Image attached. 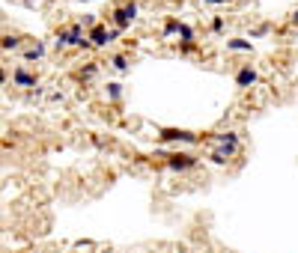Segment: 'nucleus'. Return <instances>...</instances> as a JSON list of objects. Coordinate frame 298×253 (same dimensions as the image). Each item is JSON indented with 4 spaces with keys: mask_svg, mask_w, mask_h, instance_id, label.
I'll return each instance as SVG.
<instances>
[{
    "mask_svg": "<svg viewBox=\"0 0 298 253\" xmlns=\"http://www.w3.org/2000/svg\"><path fill=\"white\" fill-rule=\"evenodd\" d=\"M295 21H298V12H295Z\"/></svg>",
    "mask_w": 298,
    "mask_h": 253,
    "instance_id": "obj_20",
    "label": "nucleus"
},
{
    "mask_svg": "<svg viewBox=\"0 0 298 253\" xmlns=\"http://www.w3.org/2000/svg\"><path fill=\"white\" fill-rule=\"evenodd\" d=\"M81 75H84V78H93V75H96V66H87L84 72H81Z\"/></svg>",
    "mask_w": 298,
    "mask_h": 253,
    "instance_id": "obj_18",
    "label": "nucleus"
},
{
    "mask_svg": "<svg viewBox=\"0 0 298 253\" xmlns=\"http://www.w3.org/2000/svg\"><path fill=\"white\" fill-rule=\"evenodd\" d=\"M110 66L120 68V72H125V68H128V60H125L123 54H117V57H110Z\"/></svg>",
    "mask_w": 298,
    "mask_h": 253,
    "instance_id": "obj_12",
    "label": "nucleus"
},
{
    "mask_svg": "<svg viewBox=\"0 0 298 253\" xmlns=\"http://www.w3.org/2000/svg\"><path fill=\"white\" fill-rule=\"evenodd\" d=\"M120 96H123V86H120V84H107V99L117 101Z\"/></svg>",
    "mask_w": 298,
    "mask_h": 253,
    "instance_id": "obj_15",
    "label": "nucleus"
},
{
    "mask_svg": "<svg viewBox=\"0 0 298 253\" xmlns=\"http://www.w3.org/2000/svg\"><path fill=\"white\" fill-rule=\"evenodd\" d=\"M134 18H137V3H123V6H117V9H113L110 21L117 24V30H125Z\"/></svg>",
    "mask_w": 298,
    "mask_h": 253,
    "instance_id": "obj_1",
    "label": "nucleus"
},
{
    "mask_svg": "<svg viewBox=\"0 0 298 253\" xmlns=\"http://www.w3.org/2000/svg\"><path fill=\"white\" fill-rule=\"evenodd\" d=\"M164 140H185V143H194L197 140V134H191V131H164Z\"/></svg>",
    "mask_w": 298,
    "mask_h": 253,
    "instance_id": "obj_8",
    "label": "nucleus"
},
{
    "mask_svg": "<svg viewBox=\"0 0 298 253\" xmlns=\"http://www.w3.org/2000/svg\"><path fill=\"white\" fill-rule=\"evenodd\" d=\"M89 39H93V45H107V42H110V30H105L102 24H96L93 33H89Z\"/></svg>",
    "mask_w": 298,
    "mask_h": 253,
    "instance_id": "obj_6",
    "label": "nucleus"
},
{
    "mask_svg": "<svg viewBox=\"0 0 298 253\" xmlns=\"http://www.w3.org/2000/svg\"><path fill=\"white\" fill-rule=\"evenodd\" d=\"M215 140H218L221 146H233V149H239V137L233 134V131H227V134H215Z\"/></svg>",
    "mask_w": 298,
    "mask_h": 253,
    "instance_id": "obj_9",
    "label": "nucleus"
},
{
    "mask_svg": "<svg viewBox=\"0 0 298 253\" xmlns=\"http://www.w3.org/2000/svg\"><path fill=\"white\" fill-rule=\"evenodd\" d=\"M212 30L221 33V30H224V18H215V21H212Z\"/></svg>",
    "mask_w": 298,
    "mask_h": 253,
    "instance_id": "obj_16",
    "label": "nucleus"
},
{
    "mask_svg": "<svg viewBox=\"0 0 298 253\" xmlns=\"http://www.w3.org/2000/svg\"><path fill=\"white\" fill-rule=\"evenodd\" d=\"M227 48L230 51H250V42L247 39H227Z\"/></svg>",
    "mask_w": 298,
    "mask_h": 253,
    "instance_id": "obj_10",
    "label": "nucleus"
},
{
    "mask_svg": "<svg viewBox=\"0 0 298 253\" xmlns=\"http://www.w3.org/2000/svg\"><path fill=\"white\" fill-rule=\"evenodd\" d=\"M12 81H15L18 86H27V89L36 86V78L30 75V72H24V68H15V72H12Z\"/></svg>",
    "mask_w": 298,
    "mask_h": 253,
    "instance_id": "obj_5",
    "label": "nucleus"
},
{
    "mask_svg": "<svg viewBox=\"0 0 298 253\" xmlns=\"http://www.w3.org/2000/svg\"><path fill=\"white\" fill-rule=\"evenodd\" d=\"M21 45V39L18 36H3V51H15Z\"/></svg>",
    "mask_w": 298,
    "mask_h": 253,
    "instance_id": "obj_11",
    "label": "nucleus"
},
{
    "mask_svg": "<svg viewBox=\"0 0 298 253\" xmlns=\"http://www.w3.org/2000/svg\"><path fill=\"white\" fill-rule=\"evenodd\" d=\"M173 170H188L197 164V158H191V155H170V161H167Z\"/></svg>",
    "mask_w": 298,
    "mask_h": 253,
    "instance_id": "obj_4",
    "label": "nucleus"
},
{
    "mask_svg": "<svg viewBox=\"0 0 298 253\" xmlns=\"http://www.w3.org/2000/svg\"><path fill=\"white\" fill-rule=\"evenodd\" d=\"M230 155H236V149H233V146H221V149L212 152V161H215V164H227Z\"/></svg>",
    "mask_w": 298,
    "mask_h": 253,
    "instance_id": "obj_7",
    "label": "nucleus"
},
{
    "mask_svg": "<svg viewBox=\"0 0 298 253\" xmlns=\"http://www.w3.org/2000/svg\"><path fill=\"white\" fill-rule=\"evenodd\" d=\"M66 45H84V48L89 45L87 39H84V33H81V24H75L69 33H60V36H57V48H66Z\"/></svg>",
    "mask_w": 298,
    "mask_h": 253,
    "instance_id": "obj_2",
    "label": "nucleus"
},
{
    "mask_svg": "<svg viewBox=\"0 0 298 253\" xmlns=\"http://www.w3.org/2000/svg\"><path fill=\"white\" fill-rule=\"evenodd\" d=\"M250 84H257V72L250 66H242L239 72H236V86H242V89H247Z\"/></svg>",
    "mask_w": 298,
    "mask_h": 253,
    "instance_id": "obj_3",
    "label": "nucleus"
},
{
    "mask_svg": "<svg viewBox=\"0 0 298 253\" xmlns=\"http://www.w3.org/2000/svg\"><path fill=\"white\" fill-rule=\"evenodd\" d=\"M268 30H271V27H268V24H263V27H257V30H250V39H254V36H263V33H268Z\"/></svg>",
    "mask_w": 298,
    "mask_h": 253,
    "instance_id": "obj_17",
    "label": "nucleus"
},
{
    "mask_svg": "<svg viewBox=\"0 0 298 253\" xmlns=\"http://www.w3.org/2000/svg\"><path fill=\"white\" fill-rule=\"evenodd\" d=\"M42 54H45V45H36V48H30L27 54H24V60H39Z\"/></svg>",
    "mask_w": 298,
    "mask_h": 253,
    "instance_id": "obj_14",
    "label": "nucleus"
},
{
    "mask_svg": "<svg viewBox=\"0 0 298 253\" xmlns=\"http://www.w3.org/2000/svg\"><path fill=\"white\" fill-rule=\"evenodd\" d=\"M209 3H227V0H209Z\"/></svg>",
    "mask_w": 298,
    "mask_h": 253,
    "instance_id": "obj_19",
    "label": "nucleus"
},
{
    "mask_svg": "<svg viewBox=\"0 0 298 253\" xmlns=\"http://www.w3.org/2000/svg\"><path fill=\"white\" fill-rule=\"evenodd\" d=\"M179 36H182V42H194V30L188 24H179Z\"/></svg>",
    "mask_w": 298,
    "mask_h": 253,
    "instance_id": "obj_13",
    "label": "nucleus"
}]
</instances>
